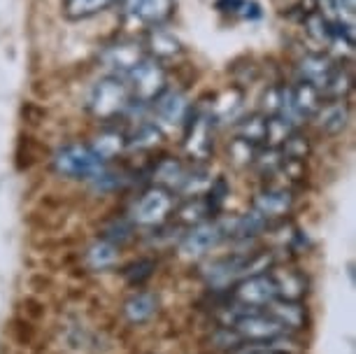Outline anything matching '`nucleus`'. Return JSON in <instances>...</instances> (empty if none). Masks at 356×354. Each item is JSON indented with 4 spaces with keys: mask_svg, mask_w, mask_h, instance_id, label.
<instances>
[{
    "mask_svg": "<svg viewBox=\"0 0 356 354\" xmlns=\"http://www.w3.org/2000/svg\"><path fill=\"white\" fill-rule=\"evenodd\" d=\"M338 68V63L333 61L331 56L326 54H307L298 61V75H300V82H307L312 84L314 89H321L328 84V79Z\"/></svg>",
    "mask_w": 356,
    "mask_h": 354,
    "instance_id": "nucleus-8",
    "label": "nucleus"
},
{
    "mask_svg": "<svg viewBox=\"0 0 356 354\" xmlns=\"http://www.w3.org/2000/svg\"><path fill=\"white\" fill-rule=\"evenodd\" d=\"M122 77L126 86H129L131 98L136 105H152L168 89V75L163 65L147 54L133 68L126 70Z\"/></svg>",
    "mask_w": 356,
    "mask_h": 354,
    "instance_id": "nucleus-2",
    "label": "nucleus"
},
{
    "mask_svg": "<svg viewBox=\"0 0 356 354\" xmlns=\"http://www.w3.org/2000/svg\"><path fill=\"white\" fill-rule=\"evenodd\" d=\"M54 168H56V172H61L63 177L96 179L107 166H105V159L100 156L91 145L70 143V145H63L61 150L54 154Z\"/></svg>",
    "mask_w": 356,
    "mask_h": 354,
    "instance_id": "nucleus-3",
    "label": "nucleus"
},
{
    "mask_svg": "<svg viewBox=\"0 0 356 354\" xmlns=\"http://www.w3.org/2000/svg\"><path fill=\"white\" fill-rule=\"evenodd\" d=\"M89 112L100 122H114L117 117H124L133 105V98H131V91L126 86L124 77L122 75H110L100 77L93 89L89 93Z\"/></svg>",
    "mask_w": 356,
    "mask_h": 354,
    "instance_id": "nucleus-1",
    "label": "nucleus"
},
{
    "mask_svg": "<svg viewBox=\"0 0 356 354\" xmlns=\"http://www.w3.org/2000/svg\"><path fill=\"white\" fill-rule=\"evenodd\" d=\"M273 280H275V287H277V296H286L289 300H296L305 291L303 277L293 271H286V273H282V275H273Z\"/></svg>",
    "mask_w": 356,
    "mask_h": 354,
    "instance_id": "nucleus-19",
    "label": "nucleus"
},
{
    "mask_svg": "<svg viewBox=\"0 0 356 354\" xmlns=\"http://www.w3.org/2000/svg\"><path fill=\"white\" fill-rule=\"evenodd\" d=\"M124 145H126V138L122 136V133L112 131V133H103V136L98 138V143H96V145H91V147H93V150H96L98 154L107 161V159L117 154V152L122 150Z\"/></svg>",
    "mask_w": 356,
    "mask_h": 354,
    "instance_id": "nucleus-21",
    "label": "nucleus"
},
{
    "mask_svg": "<svg viewBox=\"0 0 356 354\" xmlns=\"http://www.w3.org/2000/svg\"><path fill=\"white\" fill-rule=\"evenodd\" d=\"M238 354H291V352L280 347L277 340H270V343H247Z\"/></svg>",
    "mask_w": 356,
    "mask_h": 354,
    "instance_id": "nucleus-24",
    "label": "nucleus"
},
{
    "mask_svg": "<svg viewBox=\"0 0 356 354\" xmlns=\"http://www.w3.org/2000/svg\"><path fill=\"white\" fill-rule=\"evenodd\" d=\"M217 8L224 12V15L238 17V19H259L261 17V8L254 0H219Z\"/></svg>",
    "mask_w": 356,
    "mask_h": 354,
    "instance_id": "nucleus-20",
    "label": "nucleus"
},
{
    "mask_svg": "<svg viewBox=\"0 0 356 354\" xmlns=\"http://www.w3.org/2000/svg\"><path fill=\"white\" fill-rule=\"evenodd\" d=\"M266 312L270 317H275L277 322L284 326V329H300V326L305 324V310L300 308L296 300H280V298H275L273 303H268L266 305Z\"/></svg>",
    "mask_w": 356,
    "mask_h": 354,
    "instance_id": "nucleus-15",
    "label": "nucleus"
},
{
    "mask_svg": "<svg viewBox=\"0 0 356 354\" xmlns=\"http://www.w3.org/2000/svg\"><path fill=\"white\" fill-rule=\"evenodd\" d=\"M293 205L291 191L284 186H270V189L261 191L257 200H254V212L261 219H273V217H284Z\"/></svg>",
    "mask_w": 356,
    "mask_h": 354,
    "instance_id": "nucleus-9",
    "label": "nucleus"
},
{
    "mask_svg": "<svg viewBox=\"0 0 356 354\" xmlns=\"http://www.w3.org/2000/svg\"><path fill=\"white\" fill-rule=\"evenodd\" d=\"M275 298H277V287H275L273 275H266V273L245 277L235 289V300L245 308H266Z\"/></svg>",
    "mask_w": 356,
    "mask_h": 354,
    "instance_id": "nucleus-6",
    "label": "nucleus"
},
{
    "mask_svg": "<svg viewBox=\"0 0 356 354\" xmlns=\"http://www.w3.org/2000/svg\"><path fill=\"white\" fill-rule=\"evenodd\" d=\"M143 49H140L138 42H126V40H122V42H114L105 49V63L110 65L114 75H124L126 70L133 68L140 58H143Z\"/></svg>",
    "mask_w": 356,
    "mask_h": 354,
    "instance_id": "nucleus-12",
    "label": "nucleus"
},
{
    "mask_svg": "<svg viewBox=\"0 0 356 354\" xmlns=\"http://www.w3.org/2000/svg\"><path fill=\"white\" fill-rule=\"evenodd\" d=\"M238 133H240V140H245V143H264L268 140V117L266 115H252L243 119V122L238 124Z\"/></svg>",
    "mask_w": 356,
    "mask_h": 354,
    "instance_id": "nucleus-18",
    "label": "nucleus"
},
{
    "mask_svg": "<svg viewBox=\"0 0 356 354\" xmlns=\"http://www.w3.org/2000/svg\"><path fill=\"white\" fill-rule=\"evenodd\" d=\"M314 119L319 122V126L328 133L342 131L347 124V105L345 100H326L321 103V108L317 110Z\"/></svg>",
    "mask_w": 356,
    "mask_h": 354,
    "instance_id": "nucleus-16",
    "label": "nucleus"
},
{
    "mask_svg": "<svg viewBox=\"0 0 356 354\" xmlns=\"http://www.w3.org/2000/svg\"><path fill=\"white\" fill-rule=\"evenodd\" d=\"M233 329L238 331L240 338L250 340V343H270V340H282L286 336V329L277 319L270 317L268 312H243L240 317H235Z\"/></svg>",
    "mask_w": 356,
    "mask_h": 354,
    "instance_id": "nucleus-5",
    "label": "nucleus"
},
{
    "mask_svg": "<svg viewBox=\"0 0 356 354\" xmlns=\"http://www.w3.org/2000/svg\"><path fill=\"white\" fill-rule=\"evenodd\" d=\"M114 259H117V252L110 243H98L89 250V264L96 266V268H105V266L114 264Z\"/></svg>",
    "mask_w": 356,
    "mask_h": 354,
    "instance_id": "nucleus-23",
    "label": "nucleus"
},
{
    "mask_svg": "<svg viewBox=\"0 0 356 354\" xmlns=\"http://www.w3.org/2000/svg\"><path fill=\"white\" fill-rule=\"evenodd\" d=\"M221 238H224V226H221V224H200V226H196V229H193L182 243L184 257L205 255V252H210L214 245L221 243Z\"/></svg>",
    "mask_w": 356,
    "mask_h": 354,
    "instance_id": "nucleus-11",
    "label": "nucleus"
},
{
    "mask_svg": "<svg viewBox=\"0 0 356 354\" xmlns=\"http://www.w3.org/2000/svg\"><path fill=\"white\" fill-rule=\"evenodd\" d=\"M145 47H147V56L156 58V61L182 54V42H179L172 33L161 29V26H156V29H149V38H147Z\"/></svg>",
    "mask_w": 356,
    "mask_h": 354,
    "instance_id": "nucleus-14",
    "label": "nucleus"
},
{
    "mask_svg": "<svg viewBox=\"0 0 356 354\" xmlns=\"http://www.w3.org/2000/svg\"><path fill=\"white\" fill-rule=\"evenodd\" d=\"M119 5L131 19H136L143 26H149V29L163 26L177 8L175 0H119Z\"/></svg>",
    "mask_w": 356,
    "mask_h": 354,
    "instance_id": "nucleus-7",
    "label": "nucleus"
},
{
    "mask_svg": "<svg viewBox=\"0 0 356 354\" xmlns=\"http://www.w3.org/2000/svg\"><path fill=\"white\" fill-rule=\"evenodd\" d=\"M161 140V129L156 126V122L154 124H143L140 129L133 133L131 140H126V145L129 147H152L156 145Z\"/></svg>",
    "mask_w": 356,
    "mask_h": 354,
    "instance_id": "nucleus-22",
    "label": "nucleus"
},
{
    "mask_svg": "<svg viewBox=\"0 0 356 354\" xmlns=\"http://www.w3.org/2000/svg\"><path fill=\"white\" fill-rule=\"evenodd\" d=\"M124 312L131 322H136V324L145 322V319H149L154 312H156V296H152V293H147V291L133 293V296L126 300Z\"/></svg>",
    "mask_w": 356,
    "mask_h": 354,
    "instance_id": "nucleus-17",
    "label": "nucleus"
},
{
    "mask_svg": "<svg viewBox=\"0 0 356 354\" xmlns=\"http://www.w3.org/2000/svg\"><path fill=\"white\" fill-rule=\"evenodd\" d=\"M172 208H175V198L170 189H165V186H152V189H147L136 200V205H133V219L140 226H159L170 217Z\"/></svg>",
    "mask_w": 356,
    "mask_h": 354,
    "instance_id": "nucleus-4",
    "label": "nucleus"
},
{
    "mask_svg": "<svg viewBox=\"0 0 356 354\" xmlns=\"http://www.w3.org/2000/svg\"><path fill=\"white\" fill-rule=\"evenodd\" d=\"M152 105H154V115H156L161 124L175 126V124H182L189 117V103H186L184 93L179 91L165 89Z\"/></svg>",
    "mask_w": 356,
    "mask_h": 354,
    "instance_id": "nucleus-10",
    "label": "nucleus"
},
{
    "mask_svg": "<svg viewBox=\"0 0 356 354\" xmlns=\"http://www.w3.org/2000/svg\"><path fill=\"white\" fill-rule=\"evenodd\" d=\"M117 3L119 0H63L61 12L68 22H86V19H93L112 10Z\"/></svg>",
    "mask_w": 356,
    "mask_h": 354,
    "instance_id": "nucleus-13",
    "label": "nucleus"
}]
</instances>
